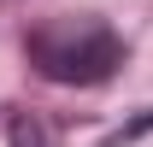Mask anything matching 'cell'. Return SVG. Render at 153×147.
I'll use <instances>...</instances> for the list:
<instances>
[{"label": "cell", "instance_id": "6da1fadb", "mask_svg": "<svg viewBox=\"0 0 153 147\" xmlns=\"http://www.w3.org/2000/svg\"><path fill=\"white\" fill-rule=\"evenodd\" d=\"M30 59L53 82H106L124 47L100 18H53L30 36Z\"/></svg>", "mask_w": 153, "mask_h": 147}]
</instances>
